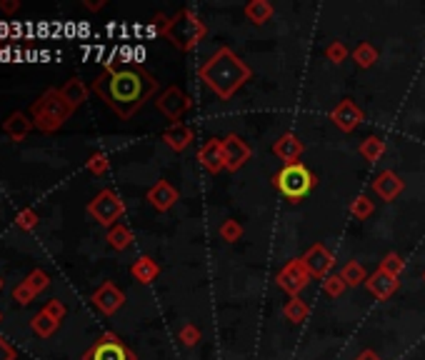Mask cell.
<instances>
[{"mask_svg": "<svg viewBox=\"0 0 425 360\" xmlns=\"http://www.w3.org/2000/svg\"><path fill=\"white\" fill-rule=\"evenodd\" d=\"M93 93L118 118L128 120L156 95L158 80L140 65H121L118 70H103L93 80Z\"/></svg>", "mask_w": 425, "mask_h": 360, "instance_id": "6da1fadb", "label": "cell"}, {"mask_svg": "<svg viewBox=\"0 0 425 360\" xmlns=\"http://www.w3.org/2000/svg\"><path fill=\"white\" fill-rule=\"evenodd\" d=\"M198 78H201L220 100H230V98L245 86L248 80L253 78V70H250V65H248L241 55H236L228 46H223L198 68Z\"/></svg>", "mask_w": 425, "mask_h": 360, "instance_id": "7a4b0ae2", "label": "cell"}, {"mask_svg": "<svg viewBox=\"0 0 425 360\" xmlns=\"http://www.w3.org/2000/svg\"><path fill=\"white\" fill-rule=\"evenodd\" d=\"M75 108L68 103L60 93V88H48L33 105H30V118H33L35 131L41 133H55L73 118Z\"/></svg>", "mask_w": 425, "mask_h": 360, "instance_id": "3957f363", "label": "cell"}, {"mask_svg": "<svg viewBox=\"0 0 425 360\" xmlns=\"http://www.w3.org/2000/svg\"><path fill=\"white\" fill-rule=\"evenodd\" d=\"M205 35H208L205 20L201 15H196L193 11H188V8L175 13L166 28V38L183 53H190L193 48L201 46V40Z\"/></svg>", "mask_w": 425, "mask_h": 360, "instance_id": "277c9868", "label": "cell"}, {"mask_svg": "<svg viewBox=\"0 0 425 360\" xmlns=\"http://www.w3.org/2000/svg\"><path fill=\"white\" fill-rule=\"evenodd\" d=\"M273 185H276V190L283 198H288L290 203H298L316 188V175L303 163H290V166H283L273 175Z\"/></svg>", "mask_w": 425, "mask_h": 360, "instance_id": "5b68a950", "label": "cell"}, {"mask_svg": "<svg viewBox=\"0 0 425 360\" xmlns=\"http://www.w3.org/2000/svg\"><path fill=\"white\" fill-rule=\"evenodd\" d=\"M86 211L95 223L105 225V228H113V225H118L123 213H126V203H123V198L115 190L105 188L88 203Z\"/></svg>", "mask_w": 425, "mask_h": 360, "instance_id": "8992f818", "label": "cell"}, {"mask_svg": "<svg viewBox=\"0 0 425 360\" xmlns=\"http://www.w3.org/2000/svg\"><path fill=\"white\" fill-rule=\"evenodd\" d=\"M83 360H138V358H135V353H133L115 333H103V335L83 353Z\"/></svg>", "mask_w": 425, "mask_h": 360, "instance_id": "52a82bcc", "label": "cell"}, {"mask_svg": "<svg viewBox=\"0 0 425 360\" xmlns=\"http://www.w3.org/2000/svg\"><path fill=\"white\" fill-rule=\"evenodd\" d=\"M156 108H158V113H163L168 120H173V123H180V118H183V115L193 108V100H190L188 93L180 91L178 86H170V88H166L161 95H158Z\"/></svg>", "mask_w": 425, "mask_h": 360, "instance_id": "ba28073f", "label": "cell"}, {"mask_svg": "<svg viewBox=\"0 0 425 360\" xmlns=\"http://www.w3.org/2000/svg\"><path fill=\"white\" fill-rule=\"evenodd\" d=\"M308 283H311V273L305 268L303 258L288 260V263L283 265L281 273H278V286H281V291H285L290 298H298V293L305 291Z\"/></svg>", "mask_w": 425, "mask_h": 360, "instance_id": "9c48e42d", "label": "cell"}, {"mask_svg": "<svg viewBox=\"0 0 425 360\" xmlns=\"http://www.w3.org/2000/svg\"><path fill=\"white\" fill-rule=\"evenodd\" d=\"M303 263L311 273V278H321L325 280L330 275V270L335 268V255L330 253V248H325L323 243H313L308 248V253L303 255Z\"/></svg>", "mask_w": 425, "mask_h": 360, "instance_id": "30bf717a", "label": "cell"}, {"mask_svg": "<svg viewBox=\"0 0 425 360\" xmlns=\"http://www.w3.org/2000/svg\"><path fill=\"white\" fill-rule=\"evenodd\" d=\"M223 155H225V171L236 173L245 166L248 160L253 158V148H250L241 135L228 133V135L223 138Z\"/></svg>", "mask_w": 425, "mask_h": 360, "instance_id": "8fae6325", "label": "cell"}, {"mask_svg": "<svg viewBox=\"0 0 425 360\" xmlns=\"http://www.w3.org/2000/svg\"><path fill=\"white\" fill-rule=\"evenodd\" d=\"M90 300H93V305H95V308H98L103 315H113V313H118L123 305H126V293L115 286V283L105 280L103 286L93 291Z\"/></svg>", "mask_w": 425, "mask_h": 360, "instance_id": "7c38bea8", "label": "cell"}, {"mask_svg": "<svg viewBox=\"0 0 425 360\" xmlns=\"http://www.w3.org/2000/svg\"><path fill=\"white\" fill-rule=\"evenodd\" d=\"M330 120H333V126L343 133H353L358 126L363 123V110L358 108L353 100H340L333 110H330Z\"/></svg>", "mask_w": 425, "mask_h": 360, "instance_id": "4fadbf2b", "label": "cell"}, {"mask_svg": "<svg viewBox=\"0 0 425 360\" xmlns=\"http://www.w3.org/2000/svg\"><path fill=\"white\" fill-rule=\"evenodd\" d=\"M145 200H148L158 213H168L180 200V193L175 190V185H170L168 180H158V183L145 193Z\"/></svg>", "mask_w": 425, "mask_h": 360, "instance_id": "5bb4252c", "label": "cell"}, {"mask_svg": "<svg viewBox=\"0 0 425 360\" xmlns=\"http://www.w3.org/2000/svg\"><path fill=\"white\" fill-rule=\"evenodd\" d=\"M303 153H305V143L295 135V133H283L276 143H273V155H276L278 160H283L285 166L298 163V158Z\"/></svg>", "mask_w": 425, "mask_h": 360, "instance_id": "9a60e30c", "label": "cell"}, {"mask_svg": "<svg viewBox=\"0 0 425 360\" xmlns=\"http://www.w3.org/2000/svg\"><path fill=\"white\" fill-rule=\"evenodd\" d=\"M198 163L205 168L208 173H220L225 171V155H223V140L210 138L201 150H198Z\"/></svg>", "mask_w": 425, "mask_h": 360, "instance_id": "2e32d148", "label": "cell"}, {"mask_svg": "<svg viewBox=\"0 0 425 360\" xmlns=\"http://www.w3.org/2000/svg\"><path fill=\"white\" fill-rule=\"evenodd\" d=\"M373 193L378 195V198H383L385 203H391V200H396L398 195L403 193V188H405V183H403L400 178H398V173L393 171H383L375 175L373 183Z\"/></svg>", "mask_w": 425, "mask_h": 360, "instance_id": "e0dca14e", "label": "cell"}, {"mask_svg": "<svg viewBox=\"0 0 425 360\" xmlns=\"http://www.w3.org/2000/svg\"><path fill=\"white\" fill-rule=\"evenodd\" d=\"M398 286H400V280H398L396 275L380 270V268L375 270V273H370L368 280H365V288H368L378 300H388V298L398 291Z\"/></svg>", "mask_w": 425, "mask_h": 360, "instance_id": "ac0fdd59", "label": "cell"}, {"mask_svg": "<svg viewBox=\"0 0 425 360\" xmlns=\"http://www.w3.org/2000/svg\"><path fill=\"white\" fill-rule=\"evenodd\" d=\"M163 140H166V145L170 150H175V153H183V150L188 148L193 140H196V133H193V128L185 126L183 120H180V123H170V126L166 128V133H163Z\"/></svg>", "mask_w": 425, "mask_h": 360, "instance_id": "d6986e66", "label": "cell"}, {"mask_svg": "<svg viewBox=\"0 0 425 360\" xmlns=\"http://www.w3.org/2000/svg\"><path fill=\"white\" fill-rule=\"evenodd\" d=\"M33 118H28V115L23 113V110H15V113H11L6 120H3V133H6L11 140H15V143H20V140H25V138L30 135V131H33Z\"/></svg>", "mask_w": 425, "mask_h": 360, "instance_id": "ffe728a7", "label": "cell"}, {"mask_svg": "<svg viewBox=\"0 0 425 360\" xmlns=\"http://www.w3.org/2000/svg\"><path fill=\"white\" fill-rule=\"evenodd\" d=\"M130 275L138 280L140 286H150V283L161 275V265H158L150 255H140L138 260L130 265Z\"/></svg>", "mask_w": 425, "mask_h": 360, "instance_id": "44dd1931", "label": "cell"}, {"mask_svg": "<svg viewBox=\"0 0 425 360\" xmlns=\"http://www.w3.org/2000/svg\"><path fill=\"white\" fill-rule=\"evenodd\" d=\"M60 93H63L65 100H68V103L78 110L88 100V95H90V88H88L81 78H70V80H65V83H63Z\"/></svg>", "mask_w": 425, "mask_h": 360, "instance_id": "7402d4cb", "label": "cell"}, {"mask_svg": "<svg viewBox=\"0 0 425 360\" xmlns=\"http://www.w3.org/2000/svg\"><path fill=\"white\" fill-rule=\"evenodd\" d=\"M273 13H276V8H273L270 0H250V3L243 8V15H245L253 25L268 23L270 18H273Z\"/></svg>", "mask_w": 425, "mask_h": 360, "instance_id": "603a6c76", "label": "cell"}, {"mask_svg": "<svg viewBox=\"0 0 425 360\" xmlns=\"http://www.w3.org/2000/svg\"><path fill=\"white\" fill-rule=\"evenodd\" d=\"M105 240H108V246L113 248V251H128V248L133 246V230L128 228V225L118 223L113 225V228H108V235H105Z\"/></svg>", "mask_w": 425, "mask_h": 360, "instance_id": "cb8c5ba5", "label": "cell"}, {"mask_svg": "<svg viewBox=\"0 0 425 360\" xmlns=\"http://www.w3.org/2000/svg\"><path fill=\"white\" fill-rule=\"evenodd\" d=\"M340 278L345 280V286H348V288L365 286V280H368V270L363 268V263H358V260H351V263L343 265V270H340Z\"/></svg>", "mask_w": 425, "mask_h": 360, "instance_id": "d4e9b609", "label": "cell"}, {"mask_svg": "<svg viewBox=\"0 0 425 360\" xmlns=\"http://www.w3.org/2000/svg\"><path fill=\"white\" fill-rule=\"evenodd\" d=\"M283 315H285V320H290V323H303V320H308V315H311V305L305 303L303 298H290L285 303V308H283Z\"/></svg>", "mask_w": 425, "mask_h": 360, "instance_id": "484cf974", "label": "cell"}, {"mask_svg": "<svg viewBox=\"0 0 425 360\" xmlns=\"http://www.w3.org/2000/svg\"><path fill=\"white\" fill-rule=\"evenodd\" d=\"M358 150H360V155L368 160V163H378V160H383V155H385V140L378 135H370L363 140Z\"/></svg>", "mask_w": 425, "mask_h": 360, "instance_id": "4316f807", "label": "cell"}, {"mask_svg": "<svg viewBox=\"0 0 425 360\" xmlns=\"http://www.w3.org/2000/svg\"><path fill=\"white\" fill-rule=\"evenodd\" d=\"M30 328H33L35 335L53 338V333L60 328V323H58V320H53L48 313H43V310H38V313L33 315V320H30Z\"/></svg>", "mask_w": 425, "mask_h": 360, "instance_id": "83f0119b", "label": "cell"}, {"mask_svg": "<svg viewBox=\"0 0 425 360\" xmlns=\"http://www.w3.org/2000/svg\"><path fill=\"white\" fill-rule=\"evenodd\" d=\"M351 58L356 60L358 68L368 70V68H373V65L378 63V51H375L370 43H360V46H356V51L351 53Z\"/></svg>", "mask_w": 425, "mask_h": 360, "instance_id": "f1b7e54d", "label": "cell"}, {"mask_svg": "<svg viewBox=\"0 0 425 360\" xmlns=\"http://www.w3.org/2000/svg\"><path fill=\"white\" fill-rule=\"evenodd\" d=\"M375 213V203L368 198V195H356L351 203V215L356 218V220H365V218H370Z\"/></svg>", "mask_w": 425, "mask_h": 360, "instance_id": "f546056e", "label": "cell"}, {"mask_svg": "<svg viewBox=\"0 0 425 360\" xmlns=\"http://www.w3.org/2000/svg\"><path fill=\"white\" fill-rule=\"evenodd\" d=\"M86 168L93 173V175L103 178L105 173L110 171V158L103 153V150H98V153H90V158L86 160Z\"/></svg>", "mask_w": 425, "mask_h": 360, "instance_id": "4dcf8cb0", "label": "cell"}, {"mask_svg": "<svg viewBox=\"0 0 425 360\" xmlns=\"http://www.w3.org/2000/svg\"><path fill=\"white\" fill-rule=\"evenodd\" d=\"M23 283L35 293V295H41V293L46 291L48 286H50V278H48V273L43 268H35L33 273H30L28 278L23 280Z\"/></svg>", "mask_w": 425, "mask_h": 360, "instance_id": "1f68e13d", "label": "cell"}, {"mask_svg": "<svg viewBox=\"0 0 425 360\" xmlns=\"http://www.w3.org/2000/svg\"><path fill=\"white\" fill-rule=\"evenodd\" d=\"M380 270H385V273H391V275H400L403 270H405V260H403L400 255H398V253H385L383 255V260H380V265H378Z\"/></svg>", "mask_w": 425, "mask_h": 360, "instance_id": "d6a6232c", "label": "cell"}, {"mask_svg": "<svg viewBox=\"0 0 425 360\" xmlns=\"http://www.w3.org/2000/svg\"><path fill=\"white\" fill-rule=\"evenodd\" d=\"M220 238L225 240V243H238V240L243 238V225L238 223V220H233V218H228V220H223L220 223Z\"/></svg>", "mask_w": 425, "mask_h": 360, "instance_id": "836d02e7", "label": "cell"}, {"mask_svg": "<svg viewBox=\"0 0 425 360\" xmlns=\"http://www.w3.org/2000/svg\"><path fill=\"white\" fill-rule=\"evenodd\" d=\"M178 340L185 348H196V345L201 343V328H198L196 323H185L178 331Z\"/></svg>", "mask_w": 425, "mask_h": 360, "instance_id": "e575fe53", "label": "cell"}, {"mask_svg": "<svg viewBox=\"0 0 425 360\" xmlns=\"http://www.w3.org/2000/svg\"><path fill=\"white\" fill-rule=\"evenodd\" d=\"M348 55H351V51L345 48L343 40H333V43H328L325 58H328V60H330L333 65H340L343 60H348Z\"/></svg>", "mask_w": 425, "mask_h": 360, "instance_id": "d590c367", "label": "cell"}, {"mask_svg": "<svg viewBox=\"0 0 425 360\" xmlns=\"http://www.w3.org/2000/svg\"><path fill=\"white\" fill-rule=\"evenodd\" d=\"M345 280L340 278V273L338 275H328L325 280H323V293L325 295H330V298H340L345 293Z\"/></svg>", "mask_w": 425, "mask_h": 360, "instance_id": "8d00e7d4", "label": "cell"}, {"mask_svg": "<svg viewBox=\"0 0 425 360\" xmlns=\"http://www.w3.org/2000/svg\"><path fill=\"white\" fill-rule=\"evenodd\" d=\"M15 225L20 230H33L35 225H38V213L33 211V208H23V211H18V215H15Z\"/></svg>", "mask_w": 425, "mask_h": 360, "instance_id": "74e56055", "label": "cell"}, {"mask_svg": "<svg viewBox=\"0 0 425 360\" xmlns=\"http://www.w3.org/2000/svg\"><path fill=\"white\" fill-rule=\"evenodd\" d=\"M43 313H48L50 315L53 320H58V323H60V320L65 318V313H68V308H65L63 305V300H58V298H53V300H48L46 305H43Z\"/></svg>", "mask_w": 425, "mask_h": 360, "instance_id": "f35d334b", "label": "cell"}, {"mask_svg": "<svg viewBox=\"0 0 425 360\" xmlns=\"http://www.w3.org/2000/svg\"><path fill=\"white\" fill-rule=\"evenodd\" d=\"M35 298H38V295H35V293L30 291V288L25 286V283H20V286L13 288V300H15L18 305H28V303H33Z\"/></svg>", "mask_w": 425, "mask_h": 360, "instance_id": "ab89813d", "label": "cell"}, {"mask_svg": "<svg viewBox=\"0 0 425 360\" xmlns=\"http://www.w3.org/2000/svg\"><path fill=\"white\" fill-rule=\"evenodd\" d=\"M168 23H170V18L163 15V13H158V15L153 18V25H150V33H153V35H166Z\"/></svg>", "mask_w": 425, "mask_h": 360, "instance_id": "60d3db41", "label": "cell"}, {"mask_svg": "<svg viewBox=\"0 0 425 360\" xmlns=\"http://www.w3.org/2000/svg\"><path fill=\"white\" fill-rule=\"evenodd\" d=\"M0 360H15V350L8 345V340L0 335Z\"/></svg>", "mask_w": 425, "mask_h": 360, "instance_id": "b9f144b4", "label": "cell"}, {"mask_svg": "<svg viewBox=\"0 0 425 360\" xmlns=\"http://www.w3.org/2000/svg\"><path fill=\"white\" fill-rule=\"evenodd\" d=\"M0 11L8 13V15H13V13L20 11V3H18V0H0Z\"/></svg>", "mask_w": 425, "mask_h": 360, "instance_id": "7bdbcfd3", "label": "cell"}, {"mask_svg": "<svg viewBox=\"0 0 425 360\" xmlns=\"http://www.w3.org/2000/svg\"><path fill=\"white\" fill-rule=\"evenodd\" d=\"M105 3H108V0H83V6L88 8V11H100V8H105Z\"/></svg>", "mask_w": 425, "mask_h": 360, "instance_id": "ee69618b", "label": "cell"}, {"mask_svg": "<svg viewBox=\"0 0 425 360\" xmlns=\"http://www.w3.org/2000/svg\"><path fill=\"white\" fill-rule=\"evenodd\" d=\"M356 360H383V358H380V355L375 353V350H363V353L358 355Z\"/></svg>", "mask_w": 425, "mask_h": 360, "instance_id": "f6af8a7d", "label": "cell"}, {"mask_svg": "<svg viewBox=\"0 0 425 360\" xmlns=\"http://www.w3.org/2000/svg\"><path fill=\"white\" fill-rule=\"evenodd\" d=\"M0 288H3V278H0Z\"/></svg>", "mask_w": 425, "mask_h": 360, "instance_id": "bcb514c9", "label": "cell"}, {"mask_svg": "<svg viewBox=\"0 0 425 360\" xmlns=\"http://www.w3.org/2000/svg\"><path fill=\"white\" fill-rule=\"evenodd\" d=\"M423 280H425V270H423Z\"/></svg>", "mask_w": 425, "mask_h": 360, "instance_id": "7dc6e473", "label": "cell"}, {"mask_svg": "<svg viewBox=\"0 0 425 360\" xmlns=\"http://www.w3.org/2000/svg\"><path fill=\"white\" fill-rule=\"evenodd\" d=\"M0 320H3V313H0Z\"/></svg>", "mask_w": 425, "mask_h": 360, "instance_id": "c3c4849f", "label": "cell"}]
</instances>
